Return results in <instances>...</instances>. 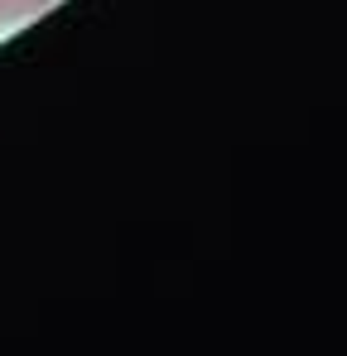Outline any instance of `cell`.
Wrapping results in <instances>:
<instances>
[{
	"instance_id": "obj_1",
	"label": "cell",
	"mask_w": 347,
	"mask_h": 356,
	"mask_svg": "<svg viewBox=\"0 0 347 356\" xmlns=\"http://www.w3.org/2000/svg\"><path fill=\"white\" fill-rule=\"evenodd\" d=\"M29 5H44V0H0V19H5V15H20V10H29Z\"/></svg>"
}]
</instances>
